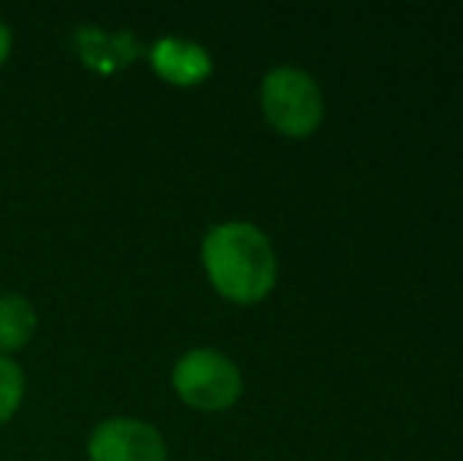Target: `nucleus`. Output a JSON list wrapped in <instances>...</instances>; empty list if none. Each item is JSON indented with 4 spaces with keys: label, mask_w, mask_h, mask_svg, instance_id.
Segmentation results:
<instances>
[{
    "label": "nucleus",
    "mask_w": 463,
    "mask_h": 461,
    "mask_svg": "<svg viewBox=\"0 0 463 461\" xmlns=\"http://www.w3.org/2000/svg\"><path fill=\"white\" fill-rule=\"evenodd\" d=\"M202 263L214 288L237 303H256L275 288V250L250 222L214 225L202 240Z\"/></svg>",
    "instance_id": "f257e3e1"
},
{
    "label": "nucleus",
    "mask_w": 463,
    "mask_h": 461,
    "mask_svg": "<svg viewBox=\"0 0 463 461\" xmlns=\"http://www.w3.org/2000/svg\"><path fill=\"white\" fill-rule=\"evenodd\" d=\"M262 111L287 136H309L322 123V89L306 70L275 67L262 80Z\"/></svg>",
    "instance_id": "f03ea898"
},
{
    "label": "nucleus",
    "mask_w": 463,
    "mask_h": 461,
    "mask_svg": "<svg viewBox=\"0 0 463 461\" xmlns=\"http://www.w3.org/2000/svg\"><path fill=\"white\" fill-rule=\"evenodd\" d=\"M174 389L199 411H224L240 399L243 379L227 354L214 348H193L174 367Z\"/></svg>",
    "instance_id": "7ed1b4c3"
},
{
    "label": "nucleus",
    "mask_w": 463,
    "mask_h": 461,
    "mask_svg": "<svg viewBox=\"0 0 463 461\" xmlns=\"http://www.w3.org/2000/svg\"><path fill=\"white\" fill-rule=\"evenodd\" d=\"M89 456L92 461H167V446L146 420L114 418L95 427Z\"/></svg>",
    "instance_id": "20e7f679"
},
{
    "label": "nucleus",
    "mask_w": 463,
    "mask_h": 461,
    "mask_svg": "<svg viewBox=\"0 0 463 461\" xmlns=\"http://www.w3.org/2000/svg\"><path fill=\"white\" fill-rule=\"evenodd\" d=\"M152 67L177 86H195L212 73V57L202 44L186 38H161L152 48Z\"/></svg>",
    "instance_id": "39448f33"
},
{
    "label": "nucleus",
    "mask_w": 463,
    "mask_h": 461,
    "mask_svg": "<svg viewBox=\"0 0 463 461\" xmlns=\"http://www.w3.org/2000/svg\"><path fill=\"white\" fill-rule=\"evenodd\" d=\"M35 332V310L23 294L0 297V357L23 348Z\"/></svg>",
    "instance_id": "423d86ee"
},
{
    "label": "nucleus",
    "mask_w": 463,
    "mask_h": 461,
    "mask_svg": "<svg viewBox=\"0 0 463 461\" xmlns=\"http://www.w3.org/2000/svg\"><path fill=\"white\" fill-rule=\"evenodd\" d=\"M23 370L10 360V357H0V424L13 418V411L23 401Z\"/></svg>",
    "instance_id": "0eeeda50"
},
{
    "label": "nucleus",
    "mask_w": 463,
    "mask_h": 461,
    "mask_svg": "<svg viewBox=\"0 0 463 461\" xmlns=\"http://www.w3.org/2000/svg\"><path fill=\"white\" fill-rule=\"evenodd\" d=\"M6 54H10V29H6V23L0 19V63L6 61Z\"/></svg>",
    "instance_id": "6e6552de"
}]
</instances>
